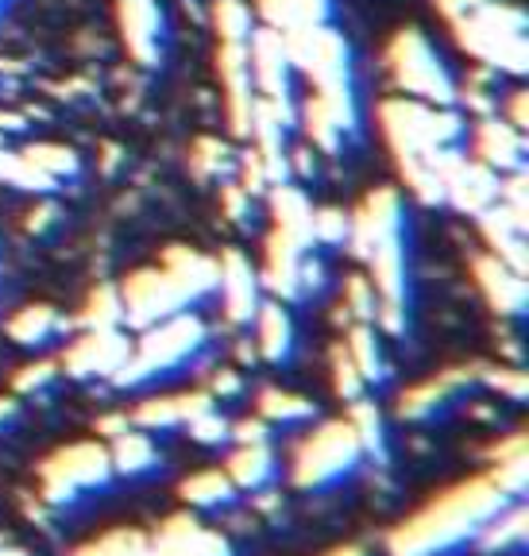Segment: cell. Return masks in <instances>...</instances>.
Here are the masks:
<instances>
[{
    "label": "cell",
    "mask_w": 529,
    "mask_h": 556,
    "mask_svg": "<svg viewBox=\"0 0 529 556\" xmlns=\"http://www.w3.org/2000/svg\"><path fill=\"white\" fill-rule=\"evenodd\" d=\"M282 39H287L290 66L310 81V89L352 86V47L329 24L302 27V31H290Z\"/></svg>",
    "instance_id": "cell-9"
},
{
    "label": "cell",
    "mask_w": 529,
    "mask_h": 556,
    "mask_svg": "<svg viewBox=\"0 0 529 556\" xmlns=\"http://www.w3.org/2000/svg\"><path fill=\"white\" fill-rule=\"evenodd\" d=\"M54 379H59V359H39V364L20 367L12 387H16V394H39V391H47Z\"/></svg>",
    "instance_id": "cell-46"
},
{
    "label": "cell",
    "mask_w": 529,
    "mask_h": 556,
    "mask_svg": "<svg viewBox=\"0 0 529 556\" xmlns=\"http://www.w3.org/2000/svg\"><path fill=\"white\" fill-rule=\"evenodd\" d=\"M348 426L356 429L360 448L379 456V460H387V429H382V414L375 402H367V399L352 402V409H348Z\"/></svg>",
    "instance_id": "cell-35"
},
{
    "label": "cell",
    "mask_w": 529,
    "mask_h": 556,
    "mask_svg": "<svg viewBox=\"0 0 529 556\" xmlns=\"http://www.w3.org/2000/svg\"><path fill=\"white\" fill-rule=\"evenodd\" d=\"M471 379H476V371H468V367H449V371H441L437 379L417 382V387L402 391L399 417L402 421H426V417L441 414L449 402H456L464 391H468Z\"/></svg>",
    "instance_id": "cell-21"
},
{
    "label": "cell",
    "mask_w": 529,
    "mask_h": 556,
    "mask_svg": "<svg viewBox=\"0 0 529 556\" xmlns=\"http://www.w3.org/2000/svg\"><path fill=\"white\" fill-rule=\"evenodd\" d=\"M305 248L294 243L290 236L275 232L270 228L267 243H263V267H260V287H267L282 302H298L302 298V282H298V270H302Z\"/></svg>",
    "instance_id": "cell-20"
},
{
    "label": "cell",
    "mask_w": 529,
    "mask_h": 556,
    "mask_svg": "<svg viewBox=\"0 0 529 556\" xmlns=\"http://www.w3.org/2000/svg\"><path fill=\"white\" fill-rule=\"evenodd\" d=\"M255 352L267 364H287L294 356V317L282 309V302H260L255 309Z\"/></svg>",
    "instance_id": "cell-23"
},
{
    "label": "cell",
    "mask_w": 529,
    "mask_h": 556,
    "mask_svg": "<svg viewBox=\"0 0 529 556\" xmlns=\"http://www.w3.org/2000/svg\"><path fill=\"white\" fill-rule=\"evenodd\" d=\"M116 24L128 54L139 66H159L163 59V9L159 0H116Z\"/></svg>",
    "instance_id": "cell-17"
},
{
    "label": "cell",
    "mask_w": 529,
    "mask_h": 556,
    "mask_svg": "<svg viewBox=\"0 0 529 556\" xmlns=\"http://www.w3.org/2000/svg\"><path fill=\"white\" fill-rule=\"evenodd\" d=\"M248 70H252L255 97H267V101H290V78H294V66H290L287 39H282L278 31L255 24L252 39H248Z\"/></svg>",
    "instance_id": "cell-14"
},
{
    "label": "cell",
    "mask_w": 529,
    "mask_h": 556,
    "mask_svg": "<svg viewBox=\"0 0 529 556\" xmlns=\"http://www.w3.org/2000/svg\"><path fill=\"white\" fill-rule=\"evenodd\" d=\"M205 340H209V325L201 321L198 313L182 309L174 313V317H163V321L139 329V340H131L128 359L113 375V382L124 387V391H131V387H143V382L159 379V375H174L178 367L198 359Z\"/></svg>",
    "instance_id": "cell-5"
},
{
    "label": "cell",
    "mask_w": 529,
    "mask_h": 556,
    "mask_svg": "<svg viewBox=\"0 0 529 556\" xmlns=\"http://www.w3.org/2000/svg\"><path fill=\"white\" fill-rule=\"evenodd\" d=\"M228 437H236L240 444H255V441H267V421L263 417H248V421H236L232 429H228Z\"/></svg>",
    "instance_id": "cell-52"
},
{
    "label": "cell",
    "mask_w": 529,
    "mask_h": 556,
    "mask_svg": "<svg viewBox=\"0 0 529 556\" xmlns=\"http://www.w3.org/2000/svg\"><path fill=\"white\" fill-rule=\"evenodd\" d=\"M24 159L35 166V170L43 174L51 186L74 178V174H78V166H81L78 151L66 148V143H47V139H43V143H32V148L24 151Z\"/></svg>",
    "instance_id": "cell-31"
},
{
    "label": "cell",
    "mask_w": 529,
    "mask_h": 556,
    "mask_svg": "<svg viewBox=\"0 0 529 556\" xmlns=\"http://www.w3.org/2000/svg\"><path fill=\"white\" fill-rule=\"evenodd\" d=\"M348 228H352V220H348L344 208H337V205L313 208V243L340 248V243H348Z\"/></svg>",
    "instance_id": "cell-44"
},
{
    "label": "cell",
    "mask_w": 529,
    "mask_h": 556,
    "mask_svg": "<svg viewBox=\"0 0 529 556\" xmlns=\"http://www.w3.org/2000/svg\"><path fill=\"white\" fill-rule=\"evenodd\" d=\"M487 479H491L511 503H521L529 486V448H514V452H506V456H495V471Z\"/></svg>",
    "instance_id": "cell-36"
},
{
    "label": "cell",
    "mask_w": 529,
    "mask_h": 556,
    "mask_svg": "<svg viewBox=\"0 0 529 556\" xmlns=\"http://www.w3.org/2000/svg\"><path fill=\"white\" fill-rule=\"evenodd\" d=\"M4 332H9V340H16V344H24V348H43L47 340H54L59 332H70V321L54 305L35 302L12 313Z\"/></svg>",
    "instance_id": "cell-25"
},
{
    "label": "cell",
    "mask_w": 529,
    "mask_h": 556,
    "mask_svg": "<svg viewBox=\"0 0 529 556\" xmlns=\"http://www.w3.org/2000/svg\"><path fill=\"white\" fill-rule=\"evenodd\" d=\"M209 24L217 31V43H248L255 31V12L248 0H213Z\"/></svg>",
    "instance_id": "cell-30"
},
{
    "label": "cell",
    "mask_w": 529,
    "mask_h": 556,
    "mask_svg": "<svg viewBox=\"0 0 529 556\" xmlns=\"http://www.w3.org/2000/svg\"><path fill=\"white\" fill-rule=\"evenodd\" d=\"M240 375L232 371V367H217V371H213V382H209V394H213V399H232V394H240Z\"/></svg>",
    "instance_id": "cell-51"
},
{
    "label": "cell",
    "mask_w": 529,
    "mask_h": 556,
    "mask_svg": "<svg viewBox=\"0 0 529 556\" xmlns=\"http://www.w3.org/2000/svg\"><path fill=\"white\" fill-rule=\"evenodd\" d=\"M402 213H406V208H402V193L394 190V186H375V190L348 213V220H352V228H348L352 252L364 260L367 248H375L379 240L402 236V225H406Z\"/></svg>",
    "instance_id": "cell-13"
},
{
    "label": "cell",
    "mask_w": 529,
    "mask_h": 556,
    "mask_svg": "<svg viewBox=\"0 0 529 556\" xmlns=\"http://www.w3.org/2000/svg\"><path fill=\"white\" fill-rule=\"evenodd\" d=\"M325 556H367V553L356 545H344V548H332V553H325Z\"/></svg>",
    "instance_id": "cell-56"
},
{
    "label": "cell",
    "mask_w": 529,
    "mask_h": 556,
    "mask_svg": "<svg viewBox=\"0 0 529 556\" xmlns=\"http://www.w3.org/2000/svg\"><path fill=\"white\" fill-rule=\"evenodd\" d=\"M139 429L148 433H166V429L182 426V406H178V394H163V399H143L131 414Z\"/></svg>",
    "instance_id": "cell-39"
},
{
    "label": "cell",
    "mask_w": 529,
    "mask_h": 556,
    "mask_svg": "<svg viewBox=\"0 0 529 556\" xmlns=\"http://www.w3.org/2000/svg\"><path fill=\"white\" fill-rule=\"evenodd\" d=\"M267 205H270V220H275V232L290 236V240L302 243L305 252H310L313 248V201H310V193L287 178V182L270 186Z\"/></svg>",
    "instance_id": "cell-22"
},
{
    "label": "cell",
    "mask_w": 529,
    "mask_h": 556,
    "mask_svg": "<svg viewBox=\"0 0 529 556\" xmlns=\"http://www.w3.org/2000/svg\"><path fill=\"white\" fill-rule=\"evenodd\" d=\"M479 232H483L491 255L506 263V267L526 275V232H529V213L511 208L506 201H495L491 208L479 213Z\"/></svg>",
    "instance_id": "cell-18"
},
{
    "label": "cell",
    "mask_w": 529,
    "mask_h": 556,
    "mask_svg": "<svg viewBox=\"0 0 529 556\" xmlns=\"http://www.w3.org/2000/svg\"><path fill=\"white\" fill-rule=\"evenodd\" d=\"M131 426V417L128 414H109V417H97V433L109 437L113 441L116 433H124V429Z\"/></svg>",
    "instance_id": "cell-53"
},
{
    "label": "cell",
    "mask_w": 529,
    "mask_h": 556,
    "mask_svg": "<svg viewBox=\"0 0 529 556\" xmlns=\"http://www.w3.org/2000/svg\"><path fill=\"white\" fill-rule=\"evenodd\" d=\"M148 556H155V553H148Z\"/></svg>",
    "instance_id": "cell-59"
},
{
    "label": "cell",
    "mask_w": 529,
    "mask_h": 556,
    "mask_svg": "<svg viewBox=\"0 0 529 556\" xmlns=\"http://www.w3.org/2000/svg\"><path fill=\"white\" fill-rule=\"evenodd\" d=\"M113 460L101 441H78L51 452L39 464V483H43V503L74 506L89 491H104L113 483Z\"/></svg>",
    "instance_id": "cell-8"
},
{
    "label": "cell",
    "mask_w": 529,
    "mask_h": 556,
    "mask_svg": "<svg viewBox=\"0 0 529 556\" xmlns=\"http://www.w3.org/2000/svg\"><path fill=\"white\" fill-rule=\"evenodd\" d=\"M444 182V201H449L456 213H468V217H479L483 208H491L499 201V190H503V174H495L491 166H483L479 159H471L468 151H452L444 159L441 170Z\"/></svg>",
    "instance_id": "cell-10"
},
{
    "label": "cell",
    "mask_w": 529,
    "mask_h": 556,
    "mask_svg": "<svg viewBox=\"0 0 529 556\" xmlns=\"http://www.w3.org/2000/svg\"><path fill=\"white\" fill-rule=\"evenodd\" d=\"M526 101H529L526 89H511V93L499 97V109H495V113L503 116L506 124H514L518 131H526L529 128V109H526Z\"/></svg>",
    "instance_id": "cell-49"
},
{
    "label": "cell",
    "mask_w": 529,
    "mask_h": 556,
    "mask_svg": "<svg viewBox=\"0 0 529 556\" xmlns=\"http://www.w3.org/2000/svg\"><path fill=\"white\" fill-rule=\"evenodd\" d=\"M81 329H124V305L116 287H97L81 309Z\"/></svg>",
    "instance_id": "cell-37"
},
{
    "label": "cell",
    "mask_w": 529,
    "mask_h": 556,
    "mask_svg": "<svg viewBox=\"0 0 529 556\" xmlns=\"http://www.w3.org/2000/svg\"><path fill=\"white\" fill-rule=\"evenodd\" d=\"M178 495L190 506H198V510H221V506H228L236 498V483L228 479L225 468H205L193 471L190 479H182Z\"/></svg>",
    "instance_id": "cell-29"
},
{
    "label": "cell",
    "mask_w": 529,
    "mask_h": 556,
    "mask_svg": "<svg viewBox=\"0 0 529 556\" xmlns=\"http://www.w3.org/2000/svg\"><path fill=\"white\" fill-rule=\"evenodd\" d=\"M109 460H113V471H121V476L136 479V476H148V471H155L159 464H163V456H159V444L151 441V433L143 429H124V433L113 437V448H109Z\"/></svg>",
    "instance_id": "cell-26"
},
{
    "label": "cell",
    "mask_w": 529,
    "mask_h": 556,
    "mask_svg": "<svg viewBox=\"0 0 529 556\" xmlns=\"http://www.w3.org/2000/svg\"><path fill=\"white\" fill-rule=\"evenodd\" d=\"M526 533H529V514L521 503H511L495 514V518L487 521L483 530H479L476 545L483 548L487 556L495 553H511V548H521L526 545Z\"/></svg>",
    "instance_id": "cell-28"
},
{
    "label": "cell",
    "mask_w": 529,
    "mask_h": 556,
    "mask_svg": "<svg viewBox=\"0 0 529 556\" xmlns=\"http://www.w3.org/2000/svg\"><path fill=\"white\" fill-rule=\"evenodd\" d=\"M0 9H4V0H0Z\"/></svg>",
    "instance_id": "cell-58"
},
{
    "label": "cell",
    "mask_w": 529,
    "mask_h": 556,
    "mask_svg": "<svg viewBox=\"0 0 529 556\" xmlns=\"http://www.w3.org/2000/svg\"><path fill=\"white\" fill-rule=\"evenodd\" d=\"M131 340L124 329H86L78 340H70L59 367L70 379H113L128 359Z\"/></svg>",
    "instance_id": "cell-12"
},
{
    "label": "cell",
    "mask_w": 529,
    "mask_h": 556,
    "mask_svg": "<svg viewBox=\"0 0 529 556\" xmlns=\"http://www.w3.org/2000/svg\"><path fill=\"white\" fill-rule=\"evenodd\" d=\"M51 217H54V208H51V205H43V208H39V213H32V220H27V225H32L35 232H39V228L51 225Z\"/></svg>",
    "instance_id": "cell-54"
},
{
    "label": "cell",
    "mask_w": 529,
    "mask_h": 556,
    "mask_svg": "<svg viewBox=\"0 0 529 556\" xmlns=\"http://www.w3.org/2000/svg\"><path fill=\"white\" fill-rule=\"evenodd\" d=\"M151 553L155 556H236L232 541L221 530L201 526L193 514H171L151 538Z\"/></svg>",
    "instance_id": "cell-16"
},
{
    "label": "cell",
    "mask_w": 529,
    "mask_h": 556,
    "mask_svg": "<svg viewBox=\"0 0 529 556\" xmlns=\"http://www.w3.org/2000/svg\"><path fill=\"white\" fill-rule=\"evenodd\" d=\"M255 20L278 35L302 31V27L329 20V0H255Z\"/></svg>",
    "instance_id": "cell-24"
},
{
    "label": "cell",
    "mask_w": 529,
    "mask_h": 556,
    "mask_svg": "<svg viewBox=\"0 0 529 556\" xmlns=\"http://www.w3.org/2000/svg\"><path fill=\"white\" fill-rule=\"evenodd\" d=\"M302 128H305V139H310V148L322 151V155H337L340 143L348 139L344 131H340L313 101L302 104Z\"/></svg>",
    "instance_id": "cell-41"
},
{
    "label": "cell",
    "mask_w": 529,
    "mask_h": 556,
    "mask_svg": "<svg viewBox=\"0 0 529 556\" xmlns=\"http://www.w3.org/2000/svg\"><path fill=\"white\" fill-rule=\"evenodd\" d=\"M437 16L476 66L521 78L529 70V20L514 0H433Z\"/></svg>",
    "instance_id": "cell-4"
},
{
    "label": "cell",
    "mask_w": 529,
    "mask_h": 556,
    "mask_svg": "<svg viewBox=\"0 0 529 556\" xmlns=\"http://www.w3.org/2000/svg\"><path fill=\"white\" fill-rule=\"evenodd\" d=\"M190 170L198 174L201 182L221 178V174L228 170V143H221V139H213V136L198 139L190 148Z\"/></svg>",
    "instance_id": "cell-42"
},
{
    "label": "cell",
    "mask_w": 529,
    "mask_h": 556,
    "mask_svg": "<svg viewBox=\"0 0 529 556\" xmlns=\"http://www.w3.org/2000/svg\"><path fill=\"white\" fill-rule=\"evenodd\" d=\"M464 151L471 159H479L483 166H491L495 174H514L526 170V131H518L514 124H506L499 113L476 116L464 128Z\"/></svg>",
    "instance_id": "cell-11"
},
{
    "label": "cell",
    "mask_w": 529,
    "mask_h": 556,
    "mask_svg": "<svg viewBox=\"0 0 529 556\" xmlns=\"http://www.w3.org/2000/svg\"><path fill=\"white\" fill-rule=\"evenodd\" d=\"M225 471L236 483V491H260V486H267L270 476H275V452H270L267 441L236 444V452L228 456Z\"/></svg>",
    "instance_id": "cell-27"
},
{
    "label": "cell",
    "mask_w": 529,
    "mask_h": 556,
    "mask_svg": "<svg viewBox=\"0 0 529 556\" xmlns=\"http://www.w3.org/2000/svg\"><path fill=\"white\" fill-rule=\"evenodd\" d=\"M360 460H364V448L356 441V429L348 426V417H337V421H322L298 444L290 479L302 491H325V486L352 476Z\"/></svg>",
    "instance_id": "cell-7"
},
{
    "label": "cell",
    "mask_w": 529,
    "mask_h": 556,
    "mask_svg": "<svg viewBox=\"0 0 529 556\" xmlns=\"http://www.w3.org/2000/svg\"><path fill=\"white\" fill-rule=\"evenodd\" d=\"M340 309H344V317L352 313L356 321L375 325V290H371V282H367V275H348L344 278V298H340Z\"/></svg>",
    "instance_id": "cell-43"
},
{
    "label": "cell",
    "mask_w": 529,
    "mask_h": 556,
    "mask_svg": "<svg viewBox=\"0 0 529 556\" xmlns=\"http://www.w3.org/2000/svg\"><path fill=\"white\" fill-rule=\"evenodd\" d=\"M382 66H387L394 93L429 104L456 101V74L449 70V62L441 59V51H437L433 39L421 27L394 31V39L382 51Z\"/></svg>",
    "instance_id": "cell-6"
},
{
    "label": "cell",
    "mask_w": 529,
    "mask_h": 556,
    "mask_svg": "<svg viewBox=\"0 0 529 556\" xmlns=\"http://www.w3.org/2000/svg\"><path fill=\"white\" fill-rule=\"evenodd\" d=\"M186 429H190V437L198 444H225L228 441V421L217 414V406L213 409H205V414H198L193 421H186Z\"/></svg>",
    "instance_id": "cell-47"
},
{
    "label": "cell",
    "mask_w": 529,
    "mask_h": 556,
    "mask_svg": "<svg viewBox=\"0 0 529 556\" xmlns=\"http://www.w3.org/2000/svg\"><path fill=\"white\" fill-rule=\"evenodd\" d=\"M0 182H4V186H16V190H27V193H47V190H54V186L47 182L43 174H39L32 163H27L24 151H9L4 143H0Z\"/></svg>",
    "instance_id": "cell-40"
},
{
    "label": "cell",
    "mask_w": 529,
    "mask_h": 556,
    "mask_svg": "<svg viewBox=\"0 0 529 556\" xmlns=\"http://www.w3.org/2000/svg\"><path fill=\"white\" fill-rule=\"evenodd\" d=\"M12 417H16V399H0V429L9 426Z\"/></svg>",
    "instance_id": "cell-55"
},
{
    "label": "cell",
    "mask_w": 529,
    "mask_h": 556,
    "mask_svg": "<svg viewBox=\"0 0 529 556\" xmlns=\"http://www.w3.org/2000/svg\"><path fill=\"white\" fill-rule=\"evenodd\" d=\"M0 541H4V538H0Z\"/></svg>",
    "instance_id": "cell-60"
},
{
    "label": "cell",
    "mask_w": 529,
    "mask_h": 556,
    "mask_svg": "<svg viewBox=\"0 0 529 556\" xmlns=\"http://www.w3.org/2000/svg\"><path fill=\"white\" fill-rule=\"evenodd\" d=\"M344 352L352 356L356 371L364 375V382H382V379H387V359H382V348H379V340H375L371 325H364V321L352 325Z\"/></svg>",
    "instance_id": "cell-32"
},
{
    "label": "cell",
    "mask_w": 529,
    "mask_h": 556,
    "mask_svg": "<svg viewBox=\"0 0 529 556\" xmlns=\"http://www.w3.org/2000/svg\"><path fill=\"white\" fill-rule=\"evenodd\" d=\"M124 325L148 329V325L190 309L201 298L217 290V260L201 255L193 248H166V255L151 267H139L124 278L121 287Z\"/></svg>",
    "instance_id": "cell-3"
},
{
    "label": "cell",
    "mask_w": 529,
    "mask_h": 556,
    "mask_svg": "<svg viewBox=\"0 0 529 556\" xmlns=\"http://www.w3.org/2000/svg\"><path fill=\"white\" fill-rule=\"evenodd\" d=\"M375 128L391 151L394 166H399L406 193H414L421 205H441L444 159L464 148V128H468L461 109L387 93L375 104Z\"/></svg>",
    "instance_id": "cell-1"
},
{
    "label": "cell",
    "mask_w": 529,
    "mask_h": 556,
    "mask_svg": "<svg viewBox=\"0 0 529 556\" xmlns=\"http://www.w3.org/2000/svg\"><path fill=\"white\" fill-rule=\"evenodd\" d=\"M364 375L356 371V364H352V356L344 352V344L332 352V391L340 394L344 402H356L364 399Z\"/></svg>",
    "instance_id": "cell-45"
},
{
    "label": "cell",
    "mask_w": 529,
    "mask_h": 556,
    "mask_svg": "<svg viewBox=\"0 0 529 556\" xmlns=\"http://www.w3.org/2000/svg\"><path fill=\"white\" fill-rule=\"evenodd\" d=\"M452 104H461L464 113H471V116L495 113V109H499L495 74H491V70H483V66H476L468 78L456 81V101H452Z\"/></svg>",
    "instance_id": "cell-33"
},
{
    "label": "cell",
    "mask_w": 529,
    "mask_h": 556,
    "mask_svg": "<svg viewBox=\"0 0 529 556\" xmlns=\"http://www.w3.org/2000/svg\"><path fill=\"white\" fill-rule=\"evenodd\" d=\"M0 556H27L24 548H16V545H4V541H0Z\"/></svg>",
    "instance_id": "cell-57"
},
{
    "label": "cell",
    "mask_w": 529,
    "mask_h": 556,
    "mask_svg": "<svg viewBox=\"0 0 529 556\" xmlns=\"http://www.w3.org/2000/svg\"><path fill=\"white\" fill-rule=\"evenodd\" d=\"M151 538L139 530H113L97 541H86L81 548H74V556H148Z\"/></svg>",
    "instance_id": "cell-38"
},
{
    "label": "cell",
    "mask_w": 529,
    "mask_h": 556,
    "mask_svg": "<svg viewBox=\"0 0 529 556\" xmlns=\"http://www.w3.org/2000/svg\"><path fill=\"white\" fill-rule=\"evenodd\" d=\"M260 417L267 426H298V421H310L313 417V402L302 399V394L267 387V391L260 394Z\"/></svg>",
    "instance_id": "cell-34"
},
{
    "label": "cell",
    "mask_w": 529,
    "mask_h": 556,
    "mask_svg": "<svg viewBox=\"0 0 529 556\" xmlns=\"http://www.w3.org/2000/svg\"><path fill=\"white\" fill-rule=\"evenodd\" d=\"M511 498L499 491L487 476L464 479L449 486L433 503H426L417 514H410L402 526H394L387 538L391 556H449L456 548L471 545L487 521L495 518Z\"/></svg>",
    "instance_id": "cell-2"
},
{
    "label": "cell",
    "mask_w": 529,
    "mask_h": 556,
    "mask_svg": "<svg viewBox=\"0 0 529 556\" xmlns=\"http://www.w3.org/2000/svg\"><path fill=\"white\" fill-rule=\"evenodd\" d=\"M471 270H476V282L483 290V298L491 302V309L499 317H521L529 305V287H526V275L514 267H506L499 255H476L471 260Z\"/></svg>",
    "instance_id": "cell-19"
},
{
    "label": "cell",
    "mask_w": 529,
    "mask_h": 556,
    "mask_svg": "<svg viewBox=\"0 0 529 556\" xmlns=\"http://www.w3.org/2000/svg\"><path fill=\"white\" fill-rule=\"evenodd\" d=\"M217 290L225 302V317L232 325H252L260 309V270L240 248H225L217 260Z\"/></svg>",
    "instance_id": "cell-15"
},
{
    "label": "cell",
    "mask_w": 529,
    "mask_h": 556,
    "mask_svg": "<svg viewBox=\"0 0 529 556\" xmlns=\"http://www.w3.org/2000/svg\"><path fill=\"white\" fill-rule=\"evenodd\" d=\"M221 205H225V213L236 220V225H248V217H252V193L243 190L240 182H225V190H221Z\"/></svg>",
    "instance_id": "cell-50"
},
{
    "label": "cell",
    "mask_w": 529,
    "mask_h": 556,
    "mask_svg": "<svg viewBox=\"0 0 529 556\" xmlns=\"http://www.w3.org/2000/svg\"><path fill=\"white\" fill-rule=\"evenodd\" d=\"M483 379L495 387V391H503L511 402H521L529 394V379L526 371H518V367H495V371H483Z\"/></svg>",
    "instance_id": "cell-48"
}]
</instances>
